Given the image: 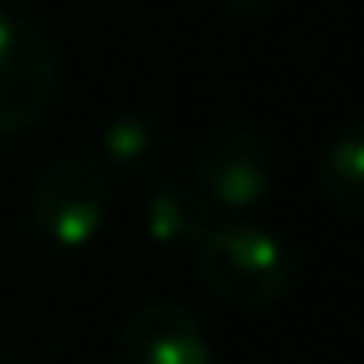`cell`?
<instances>
[{
    "label": "cell",
    "mask_w": 364,
    "mask_h": 364,
    "mask_svg": "<svg viewBox=\"0 0 364 364\" xmlns=\"http://www.w3.org/2000/svg\"><path fill=\"white\" fill-rule=\"evenodd\" d=\"M200 278L235 309H267L294 286V255L259 223H220L196 247Z\"/></svg>",
    "instance_id": "6da1fadb"
},
{
    "label": "cell",
    "mask_w": 364,
    "mask_h": 364,
    "mask_svg": "<svg viewBox=\"0 0 364 364\" xmlns=\"http://www.w3.org/2000/svg\"><path fill=\"white\" fill-rule=\"evenodd\" d=\"M114 208V176L95 157H63L32 192V223L59 247H82L106 228Z\"/></svg>",
    "instance_id": "7a4b0ae2"
},
{
    "label": "cell",
    "mask_w": 364,
    "mask_h": 364,
    "mask_svg": "<svg viewBox=\"0 0 364 364\" xmlns=\"http://www.w3.org/2000/svg\"><path fill=\"white\" fill-rule=\"evenodd\" d=\"M55 95V51L32 20L0 12V137L28 129Z\"/></svg>",
    "instance_id": "3957f363"
},
{
    "label": "cell",
    "mask_w": 364,
    "mask_h": 364,
    "mask_svg": "<svg viewBox=\"0 0 364 364\" xmlns=\"http://www.w3.org/2000/svg\"><path fill=\"white\" fill-rule=\"evenodd\" d=\"M270 153L251 129H215L196 153V188L212 208L247 212L270 196Z\"/></svg>",
    "instance_id": "277c9868"
},
{
    "label": "cell",
    "mask_w": 364,
    "mask_h": 364,
    "mask_svg": "<svg viewBox=\"0 0 364 364\" xmlns=\"http://www.w3.org/2000/svg\"><path fill=\"white\" fill-rule=\"evenodd\" d=\"M122 364H212L208 333L184 306L149 301L122 329Z\"/></svg>",
    "instance_id": "5b68a950"
},
{
    "label": "cell",
    "mask_w": 364,
    "mask_h": 364,
    "mask_svg": "<svg viewBox=\"0 0 364 364\" xmlns=\"http://www.w3.org/2000/svg\"><path fill=\"white\" fill-rule=\"evenodd\" d=\"M145 231L157 247H200L212 231V204L196 184H165L145 204Z\"/></svg>",
    "instance_id": "8992f818"
},
{
    "label": "cell",
    "mask_w": 364,
    "mask_h": 364,
    "mask_svg": "<svg viewBox=\"0 0 364 364\" xmlns=\"http://www.w3.org/2000/svg\"><path fill=\"white\" fill-rule=\"evenodd\" d=\"M321 196L348 220H364V122L341 129L317 165Z\"/></svg>",
    "instance_id": "52a82bcc"
},
{
    "label": "cell",
    "mask_w": 364,
    "mask_h": 364,
    "mask_svg": "<svg viewBox=\"0 0 364 364\" xmlns=\"http://www.w3.org/2000/svg\"><path fill=\"white\" fill-rule=\"evenodd\" d=\"M165 126L145 114H122L102 129V153L114 168L126 173H141V168L157 165L165 153Z\"/></svg>",
    "instance_id": "ba28073f"
},
{
    "label": "cell",
    "mask_w": 364,
    "mask_h": 364,
    "mask_svg": "<svg viewBox=\"0 0 364 364\" xmlns=\"http://www.w3.org/2000/svg\"><path fill=\"white\" fill-rule=\"evenodd\" d=\"M228 4L239 12H270V9H278L282 0H228Z\"/></svg>",
    "instance_id": "9c48e42d"
}]
</instances>
